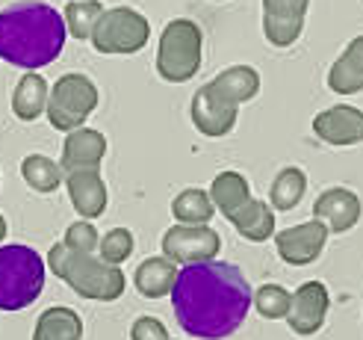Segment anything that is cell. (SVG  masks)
I'll return each instance as SVG.
<instances>
[{
  "instance_id": "obj_1",
  "label": "cell",
  "mask_w": 363,
  "mask_h": 340,
  "mask_svg": "<svg viewBox=\"0 0 363 340\" xmlns=\"http://www.w3.org/2000/svg\"><path fill=\"white\" fill-rule=\"evenodd\" d=\"M251 284L240 266L207 261L180 266L172 284L177 326L195 340H225L251 311Z\"/></svg>"
},
{
  "instance_id": "obj_21",
  "label": "cell",
  "mask_w": 363,
  "mask_h": 340,
  "mask_svg": "<svg viewBox=\"0 0 363 340\" xmlns=\"http://www.w3.org/2000/svg\"><path fill=\"white\" fill-rule=\"evenodd\" d=\"M33 340H83V319L74 308L53 305L35 319Z\"/></svg>"
},
{
  "instance_id": "obj_17",
  "label": "cell",
  "mask_w": 363,
  "mask_h": 340,
  "mask_svg": "<svg viewBox=\"0 0 363 340\" xmlns=\"http://www.w3.org/2000/svg\"><path fill=\"white\" fill-rule=\"evenodd\" d=\"M328 89L337 95H357L363 92V35L346 45L328 71Z\"/></svg>"
},
{
  "instance_id": "obj_32",
  "label": "cell",
  "mask_w": 363,
  "mask_h": 340,
  "mask_svg": "<svg viewBox=\"0 0 363 340\" xmlns=\"http://www.w3.org/2000/svg\"><path fill=\"white\" fill-rule=\"evenodd\" d=\"M6 240V219H4V213H0V243Z\"/></svg>"
},
{
  "instance_id": "obj_2",
  "label": "cell",
  "mask_w": 363,
  "mask_h": 340,
  "mask_svg": "<svg viewBox=\"0 0 363 340\" xmlns=\"http://www.w3.org/2000/svg\"><path fill=\"white\" fill-rule=\"evenodd\" d=\"M65 21L62 12L30 0L15 4L6 12H0V60L18 68H45L62 53L65 48Z\"/></svg>"
},
{
  "instance_id": "obj_30",
  "label": "cell",
  "mask_w": 363,
  "mask_h": 340,
  "mask_svg": "<svg viewBox=\"0 0 363 340\" xmlns=\"http://www.w3.org/2000/svg\"><path fill=\"white\" fill-rule=\"evenodd\" d=\"M62 243L71 248V252H89V255H95L98 252V243H101V234H98V228L92 222L83 219V222L68 225Z\"/></svg>"
},
{
  "instance_id": "obj_22",
  "label": "cell",
  "mask_w": 363,
  "mask_h": 340,
  "mask_svg": "<svg viewBox=\"0 0 363 340\" xmlns=\"http://www.w3.org/2000/svg\"><path fill=\"white\" fill-rule=\"evenodd\" d=\"M174 278H177V266L169 258H145L133 273V284H136L139 296H145V299L169 296Z\"/></svg>"
},
{
  "instance_id": "obj_15",
  "label": "cell",
  "mask_w": 363,
  "mask_h": 340,
  "mask_svg": "<svg viewBox=\"0 0 363 340\" xmlns=\"http://www.w3.org/2000/svg\"><path fill=\"white\" fill-rule=\"evenodd\" d=\"M65 190H68L71 204H74V210H77V216L86 219V222L104 216L106 204H110V192H106L104 175L98 169L68 172L65 175Z\"/></svg>"
},
{
  "instance_id": "obj_20",
  "label": "cell",
  "mask_w": 363,
  "mask_h": 340,
  "mask_svg": "<svg viewBox=\"0 0 363 340\" xmlns=\"http://www.w3.org/2000/svg\"><path fill=\"white\" fill-rule=\"evenodd\" d=\"M48 95H50L48 80L39 75V71H27V75L15 83V92H12V113H15V119L35 121L45 113Z\"/></svg>"
},
{
  "instance_id": "obj_3",
  "label": "cell",
  "mask_w": 363,
  "mask_h": 340,
  "mask_svg": "<svg viewBox=\"0 0 363 340\" xmlns=\"http://www.w3.org/2000/svg\"><path fill=\"white\" fill-rule=\"evenodd\" d=\"M48 270L65 281L77 296L92 302H116L127 287V278L118 266L104 263L98 255L89 252H71L62 240L50 246Z\"/></svg>"
},
{
  "instance_id": "obj_25",
  "label": "cell",
  "mask_w": 363,
  "mask_h": 340,
  "mask_svg": "<svg viewBox=\"0 0 363 340\" xmlns=\"http://www.w3.org/2000/svg\"><path fill=\"white\" fill-rule=\"evenodd\" d=\"M210 199H213L216 210H222L225 216H230L233 210H240L251 199V187L245 181V175H240V172L216 175L213 184H210Z\"/></svg>"
},
{
  "instance_id": "obj_16",
  "label": "cell",
  "mask_w": 363,
  "mask_h": 340,
  "mask_svg": "<svg viewBox=\"0 0 363 340\" xmlns=\"http://www.w3.org/2000/svg\"><path fill=\"white\" fill-rule=\"evenodd\" d=\"M104 157H106V136L95 128H77V131H71L62 142L60 169H62V175L98 169L104 163Z\"/></svg>"
},
{
  "instance_id": "obj_24",
  "label": "cell",
  "mask_w": 363,
  "mask_h": 340,
  "mask_svg": "<svg viewBox=\"0 0 363 340\" xmlns=\"http://www.w3.org/2000/svg\"><path fill=\"white\" fill-rule=\"evenodd\" d=\"M172 216L177 219V225H207L216 216V204L210 199V192L198 187H186L174 195Z\"/></svg>"
},
{
  "instance_id": "obj_10",
  "label": "cell",
  "mask_w": 363,
  "mask_h": 340,
  "mask_svg": "<svg viewBox=\"0 0 363 340\" xmlns=\"http://www.w3.org/2000/svg\"><path fill=\"white\" fill-rule=\"evenodd\" d=\"M331 308V296L328 287L322 281H304L301 287L293 293V302H289V314L286 323L296 334L311 337L325 326V317H328Z\"/></svg>"
},
{
  "instance_id": "obj_23",
  "label": "cell",
  "mask_w": 363,
  "mask_h": 340,
  "mask_svg": "<svg viewBox=\"0 0 363 340\" xmlns=\"http://www.w3.org/2000/svg\"><path fill=\"white\" fill-rule=\"evenodd\" d=\"M304 192H307V175H304V169H298V166H284V169L275 175V181H272L269 207L286 213V210L298 207V202L304 199Z\"/></svg>"
},
{
  "instance_id": "obj_5",
  "label": "cell",
  "mask_w": 363,
  "mask_h": 340,
  "mask_svg": "<svg viewBox=\"0 0 363 340\" xmlns=\"http://www.w3.org/2000/svg\"><path fill=\"white\" fill-rule=\"evenodd\" d=\"M204 53V33L189 18H174L162 27L157 45V75L166 83H186L198 75Z\"/></svg>"
},
{
  "instance_id": "obj_26",
  "label": "cell",
  "mask_w": 363,
  "mask_h": 340,
  "mask_svg": "<svg viewBox=\"0 0 363 340\" xmlns=\"http://www.w3.org/2000/svg\"><path fill=\"white\" fill-rule=\"evenodd\" d=\"M21 177L24 184L35 192H57L62 187V169L57 160H50L45 154H27L21 160Z\"/></svg>"
},
{
  "instance_id": "obj_31",
  "label": "cell",
  "mask_w": 363,
  "mask_h": 340,
  "mask_svg": "<svg viewBox=\"0 0 363 340\" xmlns=\"http://www.w3.org/2000/svg\"><path fill=\"white\" fill-rule=\"evenodd\" d=\"M130 340H174L157 317H136L130 326Z\"/></svg>"
},
{
  "instance_id": "obj_27",
  "label": "cell",
  "mask_w": 363,
  "mask_h": 340,
  "mask_svg": "<svg viewBox=\"0 0 363 340\" xmlns=\"http://www.w3.org/2000/svg\"><path fill=\"white\" fill-rule=\"evenodd\" d=\"M104 12V4H98V0H71V4H65L62 9V21H65V33L74 35V39H89L98 24V18Z\"/></svg>"
},
{
  "instance_id": "obj_19",
  "label": "cell",
  "mask_w": 363,
  "mask_h": 340,
  "mask_svg": "<svg viewBox=\"0 0 363 340\" xmlns=\"http://www.w3.org/2000/svg\"><path fill=\"white\" fill-rule=\"evenodd\" d=\"M228 222L240 231V234L251 243H266L275 234V210L263 199H248L240 210H233Z\"/></svg>"
},
{
  "instance_id": "obj_7",
  "label": "cell",
  "mask_w": 363,
  "mask_h": 340,
  "mask_svg": "<svg viewBox=\"0 0 363 340\" xmlns=\"http://www.w3.org/2000/svg\"><path fill=\"white\" fill-rule=\"evenodd\" d=\"M151 39V24L142 12L130 6H113L104 9L98 24L89 35V42L104 57H130L139 53Z\"/></svg>"
},
{
  "instance_id": "obj_13",
  "label": "cell",
  "mask_w": 363,
  "mask_h": 340,
  "mask_svg": "<svg viewBox=\"0 0 363 340\" xmlns=\"http://www.w3.org/2000/svg\"><path fill=\"white\" fill-rule=\"evenodd\" d=\"M192 124L198 128V133L204 136H228L233 131V124L240 119V106L228 104L225 98H219L210 89V83H204L198 92L192 95V106H189Z\"/></svg>"
},
{
  "instance_id": "obj_6",
  "label": "cell",
  "mask_w": 363,
  "mask_h": 340,
  "mask_svg": "<svg viewBox=\"0 0 363 340\" xmlns=\"http://www.w3.org/2000/svg\"><path fill=\"white\" fill-rule=\"evenodd\" d=\"M98 106V86L92 77L80 75V71H68L57 83L50 86L48 95V121L50 128H57L62 133H71L86 124V119L95 113Z\"/></svg>"
},
{
  "instance_id": "obj_14",
  "label": "cell",
  "mask_w": 363,
  "mask_h": 340,
  "mask_svg": "<svg viewBox=\"0 0 363 340\" xmlns=\"http://www.w3.org/2000/svg\"><path fill=\"white\" fill-rule=\"evenodd\" d=\"M363 216V204L357 199V192H352L349 187H331L325 190L316 204H313V219L325 222L328 231L334 234H346L352 231Z\"/></svg>"
},
{
  "instance_id": "obj_12",
  "label": "cell",
  "mask_w": 363,
  "mask_h": 340,
  "mask_svg": "<svg viewBox=\"0 0 363 340\" xmlns=\"http://www.w3.org/2000/svg\"><path fill=\"white\" fill-rule=\"evenodd\" d=\"M313 133L325 146H334V148L360 146L363 142V110L349 106V104L328 106V110L313 116Z\"/></svg>"
},
{
  "instance_id": "obj_11",
  "label": "cell",
  "mask_w": 363,
  "mask_h": 340,
  "mask_svg": "<svg viewBox=\"0 0 363 340\" xmlns=\"http://www.w3.org/2000/svg\"><path fill=\"white\" fill-rule=\"evenodd\" d=\"M311 0H263V35L269 45L289 48L304 30Z\"/></svg>"
},
{
  "instance_id": "obj_28",
  "label": "cell",
  "mask_w": 363,
  "mask_h": 340,
  "mask_svg": "<svg viewBox=\"0 0 363 340\" xmlns=\"http://www.w3.org/2000/svg\"><path fill=\"white\" fill-rule=\"evenodd\" d=\"M289 302H293V293L281 287V284H260V287L251 293V305L266 319H286Z\"/></svg>"
},
{
  "instance_id": "obj_8",
  "label": "cell",
  "mask_w": 363,
  "mask_h": 340,
  "mask_svg": "<svg viewBox=\"0 0 363 340\" xmlns=\"http://www.w3.org/2000/svg\"><path fill=\"white\" fill-rule=\"evenodd\" d=\"M219 248H222V237L210 225H172L162 234V258H169L174 266L216 261Z\"/></svg>"
},
{
  "instance_id": "obj_4",
  "label": "cell",
  "mask_w": 363,
  "mask_h": 340,
  "mask_svg": "<svg viewBox=\"0 0 363 340\" xmlns=\"http://www.w3.org/2000/svg\"><path fill=\"white\" fill-rule=\"evenodd\" d=\"M45 261L33 246H0V311H24L45 290Z\"/></svg>"
},
{
  "instance_id": "obj_18",
  "label": "cell",
  "mask_w": 363,
  "mask_h": 340,
  "mask_svg": "<svg viewBox=\"0 0 363 340\" xmlns=\"http://www.w3.org/2000/svg\"><path fill=\"white\" fill-rule=\"evenodd\" d=\"M210 89L219 98H225L228 104L240 106L260 92V75H257V68H251V65H230L210 80Z\"/></svg>"
},
{
  "instance_id": "obj_29",
  "label": "cell",
  "mask_w": 363,
  "mask_h": 340,
  "mask_svg": "<svg viewBox=\"0 0 363 340\" xmlns=\"http://www.w3.org/2000/svg\"><path fill=\"white\" fill-rule=\"evenodd\" d=\"M133 248H136L133 231L113 228V231H106V234L101 237V243H98V258H101L104 263H110V266H121L127 258L133 255Z\"/></svg>"
},
{
  "instance_id": "obj_9",
  "label": "cell",
  "mask_w": 363,
  "mask_h": 340,
  "mask_svg": "<svg viewBox=\"0 0 363 340\" xmlns=\"http://www.w3.org/2000/svg\"><path fill=\"white\" fill-rule=\"evenodd\" d=\"M328 225L313 219V222H301L275 234V248L284 263L289 266H311L313 261L322 258L325 243H328Z\"/></svg>"
}]
</instances>
